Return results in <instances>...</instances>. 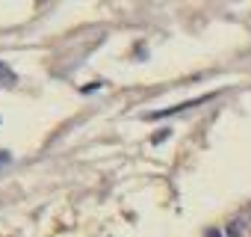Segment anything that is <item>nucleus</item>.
<instances>
[{
  "label": "nucleus",
  "mask_w": 251,
  "mask_h": 237,
  "mask_svg": "<svg viewBox=\"0 0 251 237\" xmlns=\"http://www.w3.org/2000/svg\"><path fill=\"white\" fill-rule=\"evenodd\" d=\"M18 83V74L6 65V62H0V89H9V86H15Z\"/></svg>",
  "instance_id": "nucleus-1"
},
{
  "label": "nucleus",
  "mask_w": 251,
  "mask_h": 237,
  "mask_svg": "<svg viewBox=\"0 0 251 237\" xmlns=\"http://www.w3.org/2000/svg\"><path fill=\"white\" fill-rule=\"evenodd\" d=\"M9 160H12V154H9V151H0V166H6Z\"/></svg>",
  "instance_id": "nucleus-2"
}]
</instances>
